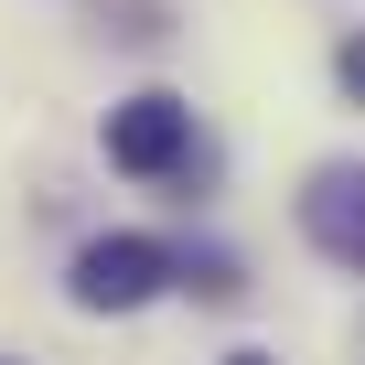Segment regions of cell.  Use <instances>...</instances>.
<instances>
[{"label": "cell", "instance_id": "6da1fadb", "mask_svg": "<svg viewBox=\"0 0 365 365\" xmlns=\"http://www.w3.org/2000/svg\"><path fill=\"white\" fill-rule=\"evenodd\" d=\"M108 161H118L129 182H172L182 161H194V108H182L172 86L118 97V108H108Z\"/></svg>", "mask_w": 365, "mask_h": 365}, {"label": "cell", "instance_id": "5b68a950", "mask_svg": "<svg viewBox=\"0 0 365 365\" xmlns=\"http://www.w3.org/2000/svg\"><path fill=\"white\" fill-rule=\"evenodd\" d=\"M333 76H344V97L365 108V33H344V43H333Z\"/></svg>", "mask_w": 365, "mask_h": 365}, {"label": "cell", "instance_id": "277c9868", "mask_svg": "<svg viewBox=\"0 0 365 365\" xmlns=\"http://www.w3.org/2000/svg\"><path fill=\"white\" fill-rule=\"evenodd\" d=\"M182 290H194V301H237V290H247V269H237L226 247H182Z\"/></svg>", "mask_w": 365, "mask_h": 365}, {"label": "cell", "instance_id": "7a4b0ae2", "mask_svg": "<svg viewBox=\"0 0 365 365\" xmlns=\"http://www.w3.org/2000/svg\"><path fill=\"white\" fill-rule=\"evenodd\" d=\"M161 279H182V247H161V237H86L76 247V301L86 312H140Z\"/></svg>", "mask_w": 365, "mask_h": 365}, {"label": "cell", "instance_id": "3957f363", "mask_svg": "<svg viewBox=\"0 0 365 365\" xmlns=\"http://www.w3.org/2000/svg\"><path fill=\"white\" fill-rule=\"evenodd\" d=\"M301 226L333 269H365V161H322L301 182Z\"/></svg>", "mask_w": 365, "mask_h": 365}, {"label": "cell", "instance_id": "8992f818", "mask_svg": "<svg viewBox=\"0 0 365 365\" xmlns=\"http://www.w3.org/2000/svg\"><path fill=\"white\" fill-rule=\"evenodd\" d=\"M226 365H269V354H226Z\"/></svg>", "mask_w": 365, "mask_h": 365}]
</instances>
